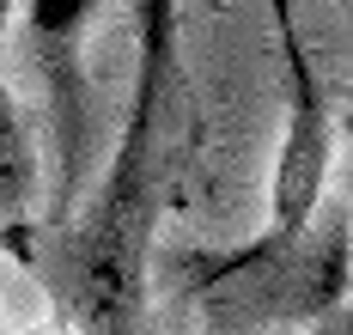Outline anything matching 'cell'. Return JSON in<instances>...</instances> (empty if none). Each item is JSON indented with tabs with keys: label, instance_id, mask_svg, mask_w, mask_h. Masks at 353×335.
I'll return each mask as SVG.
<instances>
[{
	"label": "cell",
	"instance_id": "6da1fadb",
	"mask_svg": "<svg viewBox=\"0 0 353 335\" xmlns=\"http://www.w3.org/2000/svg\"><path fill=\"white\" fill-rule=\"evenodd\" d=\"M195 152L176 0H134V92L92 207H73L55 298L68 335H152V238Z\"/></svg>",
	"mask_w": 353,
	"mask_h": 335
},
{
	"label": "cell",
	"instance_id": "7a4b0ae2",
	"mask_svg": "<svg viewBox=\"0 0 353 335\" xmlns=\"http://www.w3.org/2000/svg\"><path fill=\"white\" fill-rule=\"evenodd\" d=\"M176 298L201 305L219 329H268V323H323L347 311V207L329 225H305L299 244L274 256L262 250H176Z\"/></svg>",
	"mask_w": 353,
	"mask_h": 335
},
{
	"label": "cell",
	"instance_id": "3957f363",
	"mask_svg": "<svg viewBox=\"0 0 353 335\" xmlns=\"http://www.w3.org/2000/svg\"><path fill=\"white\" fill-rule=\"evenodd\" d=\"M268 19H274L281 68H286V134H281V159H274V183H268V225L244 244L262 256L305 238V225L317 220L323 195H329V165L341 152V92H329V79L317 74L311 49L299 37L292 0H268Z\"/></svg>",
	"mask_w": 353,
	"mask_h": 335
},
{
	"label": "cell",
	"instance_id": "277c9868",
	"mask_svg": "<svg viewBox=\"0 0 353 335\" xmlns=\"http://www.w3.org/2000/svg\"><path fill=\"white\" fill-rule=\"evenodd\" d=\"M104 0H31V55L43 92H49V122H55V201L49 225L61 232L85 189V147H92V92H85V37Z\"/></svg>",
	"mask_w": 353,
	"mask_h": 335
},
{
	"label": "cell",
	"instance_id": "5b68a950",
	"mask_svg": "<svg viewBox=\"0 0 353 335\" xmlns=\"http://www.w3.org/2000/svg\"><path fill=\"white\" fill-rule=\"evenodd\" d=\"M6 19H12V0H0V55H6ZM31 195H37V147L19 116V98L6 85V68H0V244L19 262H37Z\"/></svg>",
	"mask_w": 353,
	"mask_h": 335
},
{
	"label": "cell",
	"instance_id": "8992f818",
	"mask_svg": "<svg viewBox=\"0 0 353 335\" xmlns=\"http://www.w3.org/2000/svg\"><path fill=\"white\" fill-rule=\"evenodd\" d=\"M311 335H353L347 329V311H329L323 323H311Z\"/></svg>",
	"mask_w": 353,
	"mask_h": 335
}]
</instances>
